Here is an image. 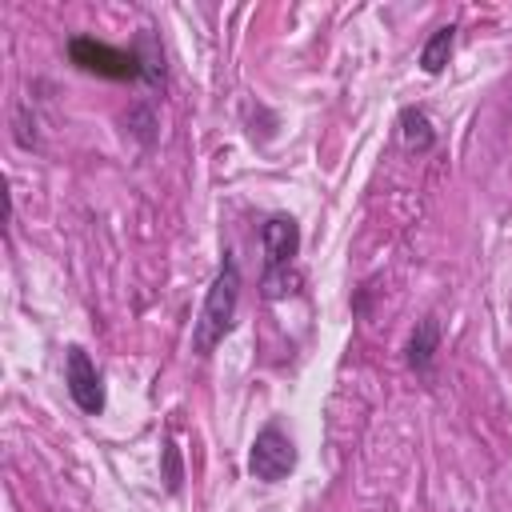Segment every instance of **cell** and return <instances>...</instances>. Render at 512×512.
Segmentation results:
<instances>
[{"label":"cell","instance_id":"obj_1","mask_svg":"<svg viewBox=\"0 0 512 512\" xmlns=\"http://www.w3.org/2000/svg\"><path fill=\"white\" fill-rule=\"evenodd\" d=\"M240 264L232 260V252H224L212 284H208V296H204V308L196 316V328H192V352L204 360L216 352V344L232 332L236 324V308H240Z\"/></svg>","mask_w":512,"mask_h":512},{"label":"cell","instance_id":"obj_2","mask_svg":"<svg viewBox=\"0 0 512 512\" xmlns=\"http://www.w3.org/2000/svg\"><path fill=\"white\" fill-rule=\"evenodd\" d=\"M68 60L84 72L104 76V80H152L148 60H144L140 48L124 52V48H112V44L92 40V36H72L68 40Z\"/></svg>","mask_w":512,"mask_h":512},{"label":"cell","instance_id":"obj_3","mask_svg":"<svg viewBox=\"0 0 512 512\" xmlns=\"http://www.w3.org/2000/svg\"><path fill=\"white\" fill-rule=\"evenodd\" d=\"M296 468V444L292 436L272 420L256 432L252 448H248V472L252 480H264V484H280L288 472Z\"/></svg>","mask_w":512,"mask_h":512},{"label":"cell","instance_id":"obj_4","mask_svg":"<svg viewBox=\"0 0 512 512\" xmlns=\"http://www.w3.org/2000/svg\"><path fill=\"white\" fill-rule=\"evenodd\" d=\"M64 384H68L72 404L84 416H100L104 412V380H100V368L92 364V356L80 344H72L68 356H64Z\"/></svg>","mask_w":512,"mask_h":512},{"label":"cell","instance_id":"obj_5","mask_svg":"<svg viewBox=\"0 0 512 512\" xmlns=\"http://www.w3.org/2000/svg\"><path fill=\"white\" fill-rule=\"evenodd\" d=\"M260 248H264V268H292L300 252V224L284 212L268 216L260 224Z\"/></svg>","mask_w":512,"mask_h":512},{"label":"cell","instance_id":"obj_6","mask_svg":"<svg viewBox=\"0 0 512 512\" xmlns=\"http://www.w3.org/2000/svg\"><path fill=\"white\" fill-rule=\"evenodd\" d=\"M436 352H440V320H436V316H424V320L412 328L408 344H404V360H408L412 372L424 376V372H432Z\"/></svg>","mask_w":512,"mask_h":512},{"label":"cell","instance_id":"obj_7","mask_svg":"<svg viewBox=\"0 0 512 512\" xmlns=\"http://www.w3.org/2000/svg\"><path fill=\"white\" fill-rule=\"evenodd\" d=\"M400 140H404V148H408V152H428V148L436 144L432 120H428V112H424V108L408 104V108L400 112Z\"/></svg>","mask_w":512,"mask_h":512},{"label":"cell","instance_id":"obj_8","mask_svg":"<svg viewBox=\"0 0 512 512\" xmlns=\"http://www.w3.org/2000/svg\"><path fill=\"white\" fill-rule=\"evenodd\" d=\"M452 48H456V24H440V28L424 40V48H420V68H424L428 76L444 72V64H448Z\"/></svg>","mask_w":512,"mask_h":512},{"label":"cell","instance_id":"obj_9","mask_svg":"<svg viewBox=\"0 0 512 512\" xmlns=\"http://www.w3.org/2000/svg\"><path fill=\"white\" fill-rule=\"evenodd\" d=\"M296 284H300V276H296V268H264V296L268 300H284V296H292L296 292Z\"/></svg>","mask_w":512,"mask_h":512},{"label":"cell","instance_id":"obj_10","mask_svg":"<svg viewBox=\"0 0 512 512\" xmlns=\"http://www.w3.org/2000/svg\"><path fill=\"white\" fill-rule=\"evenodd\" d=\"M164 488L168 492H180V480H184V468H180V452H176V444L172 440H164Z\"/></svg>","mask_w":512,"mask_h":512},{"label":"cell","instance_id":"obj_11","mask_svg":"<svg viewBox=\"0 0 512 512\" xmlns=\"http://www.w3.org/2000/svg\"><path fill=\"white\" fill-rule=\"evenodd\" d=\"M16 144L36 148V120H28V108L24 104L16 108Z\"/></svg>","mask_w":512,"mask_h":512}]
</instances>
